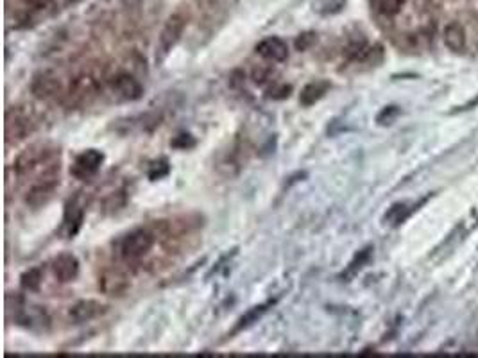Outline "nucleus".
I'll use <instances>...</instances> for the list:
<instances>
[{
	"instance_id": "1",
	"label": "nucleus",
	"mask_w": 478,
	"mask_h": 358,
	"mask_svg": "<svg viewBox=\"0 0 478 358\" xmlns=\"http://www.w3.org/2000/svg\"><path fill=\"white\" fill-rule=\"evenodd\" d=\"M38 130V118L27 106H13L6 111V142L18 143Z\"/></svg>"
},
{
	"instance_id": "2",
	"label": "nucleus",
	"mask_w": 478,
	"mask_h": 358,
	"mask_svg": "<svg viewBox=\"0 0 478 358\" xmlns=\"http://www.w3.org/2000/svg\"><path fill=\"white\" fill-rule=\"evenodd\" d=\"M154 233L147 228L133 229L120 242V254L126 262H134V260L143 258L154 246Z\"/></svg>"
},
{
	"instance_id": "3",
	"label": "nucleus",
	"mask_w": 478,
	"mask_h": 358,
	"mask_svg": "<svg viewBox=\"0 0 478 358\" xmlns=\"http://www.w3.org/2000/svg\"><path fill=\"white\" fill-rule=\"evenodd\" d=\"M185 27L186 18L181 13H176V15H173V17L165 22L164 29L159 33L158 43H156V61L161 63L170 54V50L177 45V42H180L183 33H185Z\"/></svg>"
},
{
	"instance_id": "4",
	"label": "nucleus",
	"mask_w": 478,
	"mask_h": 358,
	"mask_svg": "<svg viewBox=\"0 0 478 358\" xmlns=\"http://www.w3.org/2000/svg\"><path fill=\"white\" fill-rule=\"evenodd\" d=\"M101 93V86L97 83L95 77L92 75H77L76 79L70 83V90H68V100L72 106L76 108H84L90 106L93 100Z\"/></svg>"
},
{
	"instance_id": "5",
	"label": "nucleus",
	"mask_w": 478,
	"mask_h": 358,
	"mask_svg": "<svg viewBox=\"0 0 478 358\" xmlns=\"http://www.w3.org/2000/svg\"><path fill=\"white\" fill-rule=\"evenodd\" d=\"M8 310H15L13 321L20 326H26L29 329H38V332H49L51 328V317L42 306H26L24 299L15 309L8 306Z\"/></svg>"
},
{
	"instance_id": "6",
	"label": "nucleus",
	"mask_w": 478,
	"mask_h": 358,
	"mask_svg": "<svg viewBox=\"0 0 478 358\" xmlns=\"http://www.w3.org/2000/svg\"><path fill=\"white\" fill-rule=\"evenodd\" d=\"M102 163H104V153L99 149H86L83 150L70 167V174L79 181H88L97 172L101 171Z\"/></svg>"
},
{
	"instance_id": "7",
	"label": "nucleus",
	"mask_w": 478,
	"mask_h": 358,
	"mask_svg": "<svg viewBox=\"0 0 478 358\" xmlns=\"http://www.w3.org/2000/svg\"><path fill=\"white\" fill-rule=\"evenodd\" d=\"M58 187H59V174L36 179V181L33 183V187L27 190V196H26L27 206H31L33 210H38V208H43V206H47V204L51 203L52 197H54V192Z\"/></svg>"
},
{
	"instance_id": "8",
	"label": "nucleus",
	"mask_w": 478,
	"mask_h": 358,
	"mask_svg": "<svg viewBox=\"0 0 478 358\" xmlns=\"http://www.w3.org/2000/svg\"><path fill=\"white\" fill-rule=\"evenodd\" d=\"M106 312V304L95 299H81L76 304H72L68 310V317L74 325H83L97 319L99 316Z\"/></svg>"
},
{
	"instance_id": "9",
	"label": "nucleus",
	"mask_w": 478,
	"mask_h": 358,
	"mask_svg": "<svg viewBox=\"0 0 478 358\" xmlns=\"http://www.w3.org/2000/svg\"><path fill=\"white\" fill-rule=\"evenodd\" d=\"M84 222V206L81 203L79 196H74L72 199H68V203L65 204V215H63V228L65 235L68 238H74L81 231Z\"/></svg>"
},
{
	"instance_id": "10",
	"label": "nucleus",
	"mask_w": 478,
	"mask_h": 358,
	"mask_svg": "<svg viewBox=\"0 0 478 358\" xmlns=\"http://www.w3.org/2000/svg\"><path fill=\"white\" fill-rule=\"evenodd\" d=\"M111 90L122 100H129V102L140 100L143 97V86L140 84V81L134 79L133 75L126 74V72L115 75L113 81H111Z\"/></svg>"
},
{
	"instance_id": "11",
	"label": "nucleus",
	"mask_w": 478,
	"mask_h": 358,
	"mask_svg": "<svg viewBox=\"0 0 478 358\" xmlns=\"http://www.w3.org/2000/svg\"><path fill=\"white\" fill-rule=\"evenodd\" d=\"M52 272L59 283H70L79 276V260L76 254L61 253L52 260Z\"/></svg>"
},
{
	"instance_id": "12",
	"label": "nucleus",
	"mask_w": 478,
	"mask_h": 358,
	"mask_svg": "<svg viewBox=\"0 0 478 358\" xmlns=\"http://www.w3.org/2000/svg\"><path fill=\"white\" fill-rule=\"evenodd\" d=\"M255 50L267 61L274 63H283L289 58V47L287 43L278 36H269L265 40H262L258 45L255 47Z\"/></svg>"
},
{
	"instance_id": "13",
	"label": "nucleus",
	"mask_w": 478,
	"mask_h": 358,
	"mask_svg": "<svg viewBox=\"0 0 478 358\" xmlns=\"http://www.w3.org/2000/svg\"><path fill=\"white\" fill-rule=\"evenodd\" d=\"M59 88H61L59 79L54 74H51V72H40V74L34 75L33 83H31V92H33V95L36 97V99L42 100L54 97L56 93L59 92Z\"/></svg>"
},
{
	"instance_id": "14",
	"label": "nucleus",
	"mask_w": 478,
	"mask_h": 358,
	"mask_svg": "<svg viewBox=\"0 0 478 358\" xmlns=\"http://www.w3.org/2000/svg\"><path fill=\"white\" fill-rule=\"evenodd\" d=\"M330 86H332V84L328 83V81H312V83L306 84L301 90V93H299V102H301V106H305V108H310V106H314L315 102H319V100L326 95Z\"/></svg>"
},
{
	"instance_id": "15",
	"label": "nucleus",
	"mask_w": 478,
	"mask_h": 358,
	"mask_svg": "<svg viewBox=\"0 0 478 358\" xmlns=\"http://www.w3.org/2000/svg\"><path fill=\"white\" fill-rule=\"evenodd\" d=\"M445 43L448 49L461 52L465 47V33L461 24H449L445 29Z\"/></svg>"
},
{
	"instance_id": "16",
	"label": "nucleus",
	"mask_w": 478,
	"mask_h": 358,
	"mask_svg": "<svg viewBox=\"0 0 478 358\" xmlns=\"http://www.w3.org/2000/svg\"><path fill=\"white\" fill-rule=\"evenodd\" d=\"M271 304H274V301H269V303H265V304H258V306H253V309L249 310V312L244 313V316L239 319V325L235 326V332H233V334H237V332H242V329L249 328V326H251V325L258 322V319H260V317L264 316L265 312H267Z\"/></svg>"
},
{
	"instance_id": "17",
	"label": "nucleus",
	"mask_w": 478,
	"mask_h": 358,
	"mask_svg": "<svg viewBox=\"0 0 478 358\" xmlns=\"http://www.w3.org/2000/svg\"><path fill=\"white\" fill-rule=\"evenodd\" d=\"M369 258H371V247H365V249L358 251V253L355 254V258H353L351 263L348 265V269H346V271L340 274V278L346 279V281H349L353 276H357L358 272L362 271V267L369 262Z\"/></svg>"
},
{
	"instance_id": "18",
	"label": "nucleus",
	"mask_w": 478,
	"mask_h": 358,
	"mask_svg": "<svg viewBox=\"0 0 478 358\" xmlns=\"http://www.w3.org/2000/svg\"><path fill=\"white\" fill-rule=\"evenodd\" d=\"M43 271L42 267H33L20 276V285L27 292H38L42 288Z\"/></svg>"
},
{
	"instance_id": "19",
	"label": "nucleus",
	"mask_w": 478,
	"mask_h": 358,
	"mask_svg": "<svg viewBox=\"0 0 478 358\" xmlns=\"http://www.w3.org/2000/svg\"><path fill=\"white\" fill-rule=\"evenodd\" d=\"M403 2L405 0H373V6L378 11V15H382L385 18H392L401 11Z\"/></svg>"
},
{
	"instance_id": "20",
	"label": "nucleus",
	"mask_w": 478,
	"mask_h": 358,
	"mask_svg": "<svg viewBox=\"0 0 478 358\" xmlns=\"http://www.w3.org/2000/svg\"><path fill=\"white\" fill-rule=\"evenodd\" d=\"M168 174H170V165H168V162L165 158H159L156 159V162H152L151 167H149V172H147V176H149L151 181L164 179L167 178Z\"/></svg>"
},
{
	"instance_id": "21",
	"label": "nucleus",
	"mask_w": 478,
	"mask_h": 358,
	"mask_svg": "<svg viewBox=\"0 0 478 358\" xmlns=\"http://www.w3.org/2000/svg\"><path fill=\"white\" fill-rule=\"evenodd\" d=\"M290 93H292V86L290 84H283V83H276L267 90V97L273 100H283L289 99Z\"/></svg>"
},
{
	"instance_id": "22",
	"label": "nucleus",
	"mask_w": 478,
	"mask_h": 358,
	"mask_svg": "<svg viewBox=\"0 0 478 358\" xmlns=\"http://www.w3.org/2000/svg\"><path fill=\"white\" fill-rule=\"evenodd\" d=\"M317 6V11H321L323 15H335V13L342 11L346 0H319Z\"/></svg>"
},
{
	"instance_id": "23",
	"label": "nucleus",
	"mask_w": 478,
	"mask_h": 358,
	"mask_svg": "<svg viewBox=\"0 0 478 358\" xmlns=\"http://www.w3.org/2000/svg\"><path fill=\"white\" fill-rule=\"evenodd\" d=\"M170 146H173L174 149L189 150V149H193V147L198 146V140H196V138H193L192 134L181 133V134H177L176 138H174L173 142H170Z\"/></svg>"
},
{
	"instance_id": "24",
	"label": "nucleus",
	"mask_w": 478,
	"mask_h": 358,
	"mask_svg": "<svg viewBox=\"0 0 478 358\" xmlns=\"http://www.w3.org/2000/svg\"><path fill=\"white\" fill-rule=\"evenodd\" d=\"M405 217H407V206L405 204H395L385 215V221H389L390 224H399Z\"/></svg>"
},
{
	"instance_id": "25",
	"label": "nucleus",
	"mask_w": 478,
	"mask_h": 358,
	"mask_svg": "<svg viewBox=\"0 0 478 358\" xmlns=\"http://www.w3.org/2000/svg\"><path fill=\"white\" fill-rule=\"evenodd\" d=\"M317 42V34L315 33H303L296 38V49L308 50L314 43Z\"/></svg>"
}]
</instances>
